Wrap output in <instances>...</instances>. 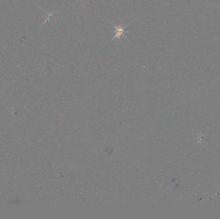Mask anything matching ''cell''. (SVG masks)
<instances>
[{
	"instance_id": "cell-1",
	"label": "cell",
	"mask_w": 220,
	"mask_h": 219,
	"mask_svg": "<svg viewBox=\"0 0 220 219\" xmlns=\"http://www.w3.org/2000/svg\"><path fill=\"white\" fill-rule=\"evenodd\" d=\"M113 28H115V35L114 38L112 39V40L111 41H113V40L117 38H120V36H124L125 38H126V35H125V33H128V32H125V28H126V27H122V26L121 25H113Z\"/></svg>"
}]
</instances>
